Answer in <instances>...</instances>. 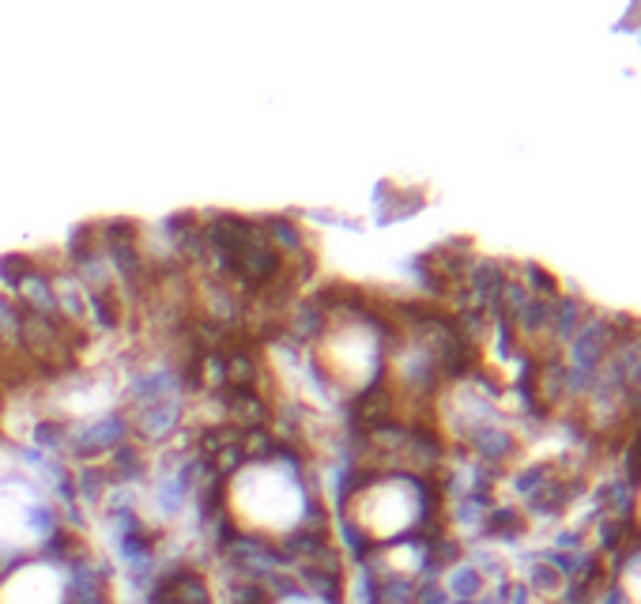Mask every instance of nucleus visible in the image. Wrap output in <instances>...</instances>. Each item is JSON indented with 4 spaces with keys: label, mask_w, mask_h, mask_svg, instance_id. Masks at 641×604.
Returning a JSON list of instances; mask_svg holds the SVG:
<instances>
[{
    "label": "nucleus",
    "mask_w": 641,
    "mask_h": 604,
    "mask_svg": "<svg viewBox=\"0 0 641 604\" xmlns=\"http://www.w3.org/2000/svg\"><path fill=\"white\" fill-rule=\"evenodd\" d=\"M355 517L363 537L385 548V544H397V537H404L419 522V506L404 480H385L381 488L363 491V506L355 510Z\"/></svg>",
    "instance_id": "obj_1"
},
{
    "label": "nucleus",
    "mask_w": 641,
    "mask_h": 604,
    "mask_svg": "<svg viewBox=\"0 0 641 604\" xmlns=\"http://www.w3.org/2000/svg\"><path fill=\"white\" fill-rule=\"evenodd\" d=\"M0 604H68L65 571L46 559H23L0 571Z\"/></svg>",
    "instance_id": "obj_2"
}]
</instances>
